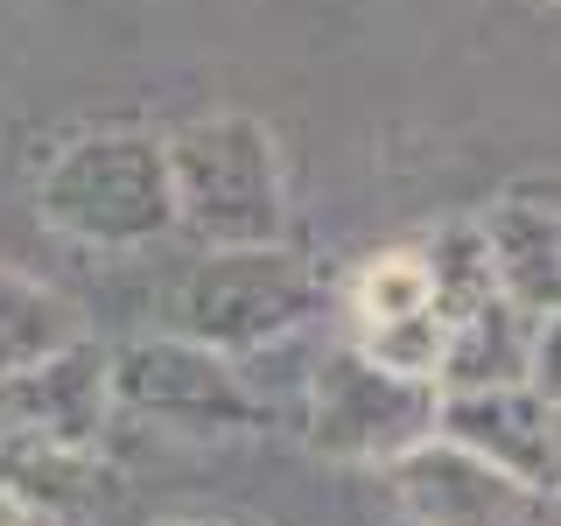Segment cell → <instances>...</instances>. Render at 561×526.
Returning <instances> with one entry per match:
<instances>
[{
	"instance_id": "obj_1",
	"label": "cell",
	"mask_w": 561,
	"mask_h": 526,
	"mask_svg": "<svg viewBox=\"0 0 561 526\" xmlns=\"http://www.w3.org/2000/svg\"><path fill=\"white\" fill-rule=\"evenodd\" d=\"M175 225H190L204 245H267L288 225L274 134L245 113H204L162 140Z\"/></svg>"
},
{
	"instance_id": "obj_17",
	"label": "cell",
	"mask_w": 561,
	"mask_h": 526,
	"mask_svg": "<svg viewBox=\"0 0 561 526\" xmlns=\"http://www.w3.org/2000/svg\"><path fill=\"white\" fill-rule=\"evenodd\" d=\"M43 526H49V519H43Z\"/></svg>"
},
{
	"instance_id": "obj_3",
	"label": "cell",
	"mask_w": 561,
	"mask_h": 526,
	"mask_svg": "<svg viewBox=\"0 0 561 526\" xmlns=\"http://www.w3.org/2000/svg\"><path fill=\"white\" fill-rule=\"evenodd\" d=\"M323 288H316L309 260H295L280 239L267 245H210L190 267L183 295H175V338H197L225 358L260 351L309 323Z\"/></svg>"
},
{
	"instance_id": "obj_6",
	"label": "cell",
	"mask_w": 561,
	"mask_h": 526,
	"mask_svg": "<svg viewBox=\"0 0 561 526\" xmlns=\"http://www.w3.org/2000/svg\"><path fill=\"white\" fill-rule=\"evenodd\" d=\"M386 484L408 526H540L548 513V491L505 478L449 435H421L414 449H400L386 464Z\"/></svg>"
},
{
	"instance_id": "obj_12",
	"label": "cell",
	"mask_w": 561,
	"mask_h": 526,
	"mask_svg": "<svg viewBox=\"0 0 561 526\" xmlns=\"http://www.w3.org/2000/svg\"><path fill=\"white\" fill-rule=\"evenodd\" d=\"M421 274H428V302L435 316H470L478 302H491L499 295V281H491V253H484V232L478 218L463 225H443L428 245H421Z\"/></svg>"
},
{
	"instance_id": "obj_5",
	"label": "cell",
	"mask_w": 561,
	"mask_h": 526,
	"mask_svg": "<svg viewBox=\"0 0 561 526\" xmlns=\"http://www.w3.org/2000/svg\"><path fill=\"white\" fill-rule=\"evenodd\" d=\"M105 393H113V408L148 414L175 435H232L260 414L245 373L197 338H148L113 351L105 358Z\"/></svg>"
},
{
	"instance_id": "obj_13",
	"label": "cell",
	"mask_w": 561,
	"mask_h": 526,
	"mask_svg": "<svg viewBox=\"0 0 561 526\" xmlns=\"http://www.w3.org/2000/svg\"><path fill=\"white\" fill-rule=\"evenodd\" d=\"M443 338H449V316H435V302H421L408 316H386V323H358L365 358H379L386 373H408V379H435Z\"/></svg>"
},
{
	"instance_id": "obj_2",
	"label": "cell",
	"mask_w": 561,
	"mask_h": 526,
	"mask_svg": "<svg viewBox=\"0 0 561 526\" xmlns=\"http://www.w3.org/2000/svg\"><path fill=\"white\" fill-rule=\"evenodd\" d=\"M43 225L84 245H154L175 232L169 155L154 134H84L35 183Z\"/></svg>"
},
{
	"instance_id": "obj_10",
	"label": "cell",
	"mask_w": 561,
	"mask_h": 526,
	"mask_svg": "<svg viewBox=\"0 0 561 526\" xmlns=\"http://www.w3.org/2000/svg\"><path fill=\"white\" fill-rule=\"evenodd\" d=\"M540 316L513 309L505 295L456 316L443 338V365H435V393H463V386H513L526 379V351H534Z\"/></svg>"
},
{
	"instance_id": "obj_4",
	"label": "cell",
	"mask_w": 561,
	"mask_h": 526,
	"mask_svg": "<svg viewBox=\"0 0 561 526\" xmlns=\"http://www.w3.org/2000/svg\"><path fill=\"white\" fill-rule=\"evenodd\" d=\"M421 435H435V379L386 373L379 358H365L358 344L330 351L309 379V443L337 464H393L400 449H414Z\"/></svg>"
},
{
	"instance_id": "obj_15",
	"label": "cell",
	"mask_w": 561,
	"mask_h": 526,
	"mask_svg": "<svg viewBox=\"0 0 561 526\" xmlns=\"http://www.w3.org/2000/svg\"><path fill=\"white\" fill-rule=\"evenodd\" d=\"M0 526H43V513H35L22 491H8V484H0Z\"/></svg>"
},
{
	"instance_id": "obj_11",
	"label": "cell",
	"mask_w": 561,
	"mask_h": 526,
	"mask_svg": "<svg viewBox=\"0 0 561 526\" xmlns=\"http://www.w3.org/2000/svg\"><path fill=\"white\" fill-rule=\"evenodd\" d=\"M78 338H84V316L70 309L57 288L0 267V379L57 358V351L78 344Z\"/></svg>"
},
{
	"instance_id": "obj_9",
	"label": "cell",
	"mask_w": 561,
	"mask_h": 526,
	"mask_svg": "<svg viewBox=\"0 0 561 526\" xmlns=\"http://www.w3.org/2000/svg\"><path fill=\"white\" fill-rule=\"evenodd\" d=\"M484 232V253H491V281L499 295L526 316H554V295H561V225H554V204L540 197H505L478 218Z\"/></svg>"
},
{
	"instance_id": "obj_8",
	"label": "cell",
	"mask_w": 561,
	"mask_h": 526,
	"mask_svg": "<svg viewBox=\"0 0 561 526\" xmlns=\"http://www.w3.org/2000/svg\"><path fill=\"white\" fill-rule=\"evenodd\" d=\"M105 408H113V393H105V351L84 338L64 344L57 358L28 365V373L0 379V428L35 435V443L92 449Z\"/></svg>"
},
{
	"instance_id": "obj_16",
	"label": "cell",
	"mask_w": 561,
	"mask_h": 526,
	"mask_svg": "<svg viewBox=\"0 0 561 526\" xmlns=\"http://www.w3.org/2000/svg\"><path fill=\"white\" fill-rule=\"evenodd\" d=\"M162 526H232V519H162Z\"/></svg>"
},
{
	"instance_id": "obj_7",
	"label": "cell",
	"mask_w": 561,
	"mask_h": 526,
	"mask_svg": "<svg viewBox=\"0 0 561 526\" xmlns=\"http://www.w3.org/2000/svg\"><path fill=\"white\" fill-rule=\"evenodd\" d=\"M435 435L478 449L505 478L554 491V408L526 379L513 386H463V393H435Z\"/></svg>"
},
{
	"instance_id": "obj_14",
	"label": "cell",
	"mask_w": 561,
	"mask_h": 526,
	"mask_svg": "<svg viewBox=\"0 0 561 526\" xmlns=\"http://www.w3.org/2000/svg\"><path fill=\"white\" fill-rule=\"evenodd\" d=\"M421 302H428L421 253H379V260H365L358 281H351V309H358V323H386V316H408Z\"/></svg>"
}]
</instances>
